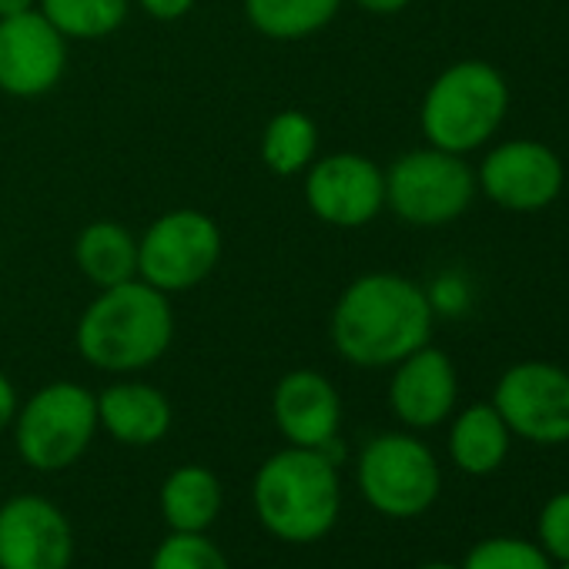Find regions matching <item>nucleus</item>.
Returning a JSON list of instances; mask_svg holds the SVG:
<instances>
[{"instance_id":"obj_11","label":"nucleus","mask_w":569,"mask_h":569,"mask_svg":"<svg viewBox=\"0 0 569 569\" xmlns=\"http://www.w3.org/2000/svg\"><path fill=\"white\" fill-rule=\"evenodd\" d=\"M566 184L562 158L536 138H509L486 151L476 168V188L502 211L532 214L549 208Z\"/></svg>"},{"instance_id":"obj_27","label":"nucleus","mask_w":569,"mask_h":569,"mask_svg":"<svg viewBox=\"0 0 569 569\" xmlns=\"http://www.w3.org/2000/svg\"><path fill=\"white\" fill-rule=\"evenodd\" d=\"M131 4H138L151 21L171 24V21H181V18L191 14L194 0H131Z\"/></svg>"},{"instance_id":"obj_7","label":"nucleus","mask_w":569,"mask_h":569,"mask_svg":"<svg viewBox=\"0 0 569 569\" xmlns=\"http://www.w3.org/2000/svg\"><path fill=\"white\" fill-rule=\"evenodd\" d=\"M476 168L442 148H412L386 168V208L412 228H446L476 198Z\"/></svg>"},{"instance_id":"obj_32","label":"nucleus","mask_w":569,"mask_h":569,"mask_svg":"<svg viewBox=\"0 0 569 569\" xmlns=\"http://www.w3.org/2000/svg\"><path fill=\"white\" fill-rule=\"evenodd\" d=\"M556 569H569V562H559V566H556Z\"/></svg>"},{"instance_id":"obj_23","label":"nucleus","mask_w":569,"mask_h":569,"mask_svg":"<svg viewBox=\"0 0 569 569\" xmlns=\"http://www.w3.org/2000/svg\"><path fill=\"white\" fill-rule=\"evenodd\" d=\"M459 569H556V562L539 549V542L519 536H489L462 556Z\"/></svg>"},{"instance_id":"obj_17","label":"nucleus","mask_w":569,"mask_h":569,"mask_svg":"<svg viewBox=\"0 0 569 569\" xmlns=\"http://www.w3.org/2000/svg\"><path fill=\"white\" fill-rule=\"evenodd\" d=\"M449 462L466 476H492L512 449V432L492 402H472L449 419Z\"/></svg>"},{"instance_id":"obj_25","label":"nucleus","mask_w":569,"mask_h":569,"mask_svg":"<svg viewBox=\"0 0 569 569\" xmlns=\"http://www.w3.org/2000/svg\"><path fill=\"white\" fill-rule=\"evenodd\" d=\"M536 542L559 566L569 562V489L552 492L536 516Z\"/></svg>"},{"instance_id":"obj_8","label":"nucleus","mask_w":569,"mask_h":569,"mask_svg":"<svg viewBox=\"0 0 569 569\" xmlns=\"http://www.w3.org/2000/svg\"><path fill=\"white\" fill-rule=\"evenodd\" d=\"M221 251L224 238L211 214L198 208H171L138 238V278L164 296H181L218 271Z\"/></svg>"},{"instance_id":"obj_15","label":"nucleus","mask_w":569,"mask_h":569,"mask_svg":"<svg viewBox=\"0 0 569 569\" xmlns=\"http://www.w3.org/2000/svg\"><path fill=\"white\" fill-rule=\"evenodd\" d=\"M271 422L289 446L326 449L342 436V396L319 369H292L271 389Z\"/></svg>"},{"instance_id":"obj_18","label":"nucleus","mask_w":569,"mask_h":569,"mask_svg":"<svg viewBox=\"0 0 569 569\" xmlns=\"http://www.w3.org/2000/svg\"><path fill=\"white\" fill-rule=\"evenodd\" d=\"M158 509L168 532H208L224 509L218 472L201 462L174 466L158 489Z\"/></svg>"},{"instance_id":"obj_13","label":"nucleus","mask_w":569,"mask_h":569,"mask_svg":"<svg viewBox=\"0 0 569 569\" xmlns=\"http://www.w3.org/2000/svg\"><path fill=\"white\" fill-rule=\"evenodd\" d=\"M68 44L38 8L0 18V94L21 101L51 94L64 81Z\"/></svg>"},{"instance_id":"obj_26","label":"nucleus","mask_w":569,"mask_h":569,"mask_svg":"<svg viewBox=\"0 0 569 569\" xmlns=\"http://www.w3.org/2000/svg\"><path fill=\"white\" fill-rule=\"evenodd\" d=\"M426 296L436 316H462L469 309V289L462 274H439L426 289Z\"/></svg>"},{"instance_id":"obj_24","label":"nucleus","mask_w":569,"mask_h":569,"mask_svg":"<svg viewBox=\"0 0 569 569\" xmlns=\"http://www.w3.org/2000/svg\"><path fill=\"white\" fill-rule=\"evenodd\" d=\"M148 569H231V562L208 532H168L154 546Z\"/></svg>"},{"instance_id":"obj_20","label":"nucleus","mask_w":569,"mask_h":569,"mask_svg":"<svg viewBox=\"0 0 569 569\" xmlns=\"http://www.w3.org/2000/svg\"><path fill=\"white\" fill-rule=\"evenodd\" d=\"M346 0H241L244 21L268 41H309L322 34Z\"/></svg>"},{"instance_id":"obj_2","label":"nucleus","mask_w":569,"mask_h":569,"mask_svg":"<svg viewBox=\"0 0 569 569\" xmlns=\"http://www.w3.org/2000/svg\"><path fill=\"white\" fill-rule=\"evenodd\" d=\"M174 342L171 296L151 289L148 281L131 278L84 306L74 326L78 356L104 376H141L158 366Z\"/></svg>"},{"instance_id":"obj_30","label":"nucleus","mask_w":569,"mask_h":569,"mask_svg":"<svg viewBox=\"0 0 569 569\" xmlns=\"http://www.w3.org/2000/svg\"><path fill=\"white\" fill-rule=\"evenodd\" d=\"M34 8H38V0H0V18H14Z\"/></svg>"},{"instance_id":"obj_28","label":"nucleus","mask_w":569,"mask_h":569,"mask_svg":"<svg viewBox=\"0 0 569 569\" xmlns=\"http://www.w3.org/2000/svg\"><path fill=\"white\" fill-rule=\"evenodd\" d=\"M21 409V396H18V386L0 372V436L11 432L14 426V416Z\"/></svg>"},{"instance_id":"obj_31","label":"nucleus","mask_w":569,"mask_h":569,"mask_svg":"<svg viewBox=\"0 0 569 569\" xmlns=\"http://www.w3.org/2000/svg\"><path fill=\"white\" fill-rule=\"evenodd\" d=\"M416 569H459V562H442V559H436V562H422V566H416Z\"/></svg>"},{"instance_id":"obj_1","label":"nucleus","mask_w":569,"mask_h":569,"mask_svg":"<svg viewBox=\"0 0 569 569\" xmlns=\"http://www.w3.org/2000/svg\"><path fill=\"white\" fill-rule=\"evenodd\" d=\"M436 312L419 281L399 271H366L339 292L329 339L356 369H392L432 342Z\"/></svg>"},{"instance_id":"obj_16","label":"nucleus","mask_w":569,"mask_h":569,"mask_svg":"<svg viewBox=\"0 0 569 569\" xmlns=\"http://www.w3.org/2000/svg\"><path fill=\"white\" fill-rule=\"evenodd\" d=\"M94 396H98V429L111 436L118 446L151 449L171 432L174 422L171 399L158 386L138 376H121Z\"/></svg>"},{"instance_id":"obj_12","label":"nucleus","mask_w":569,"mask_h":569,"mask_svg":"<svg viewBox=\"0 0 569 569\" xmlns=\"http://www.w3.org/2000/svg\"><path fill=\"white\" fill-rule=\"evenodd\" d=\"M74 526L41 492H14L0 502V569H71Z\"/></svg>"},{"instance_id":"obj_4","label":"nucleus","mask_w":569,"mask_h":569,"mask_svg":"<svg viewBox=\"0 0 569 569\" xmlns=\"http://www.w3.org/2000/svg\"><path fill=\"white\" fill-rule=\"evenodd\" d=\"M509 114V84L499 68L479 58L449 64L432 78L419 104V131L426 144L472 154L486 148Z\"/></svg>"},{"instance_id":"obj_21","label":"nucleus","mask_w":569,"mask_h":569,"mask_svg":"<svg viewBox=\"0 0 569 569\" xmlns=\"http://www.w3.org/2000/svg\"><path fill=\"white\" fill-rule=\"evenodd\" d=\"M261 164L278 178H299L319 158V124L299 108H284L268 118L258 141Z\"/></svg>"},{"instance_id":"obj_29","label":"nucleus","mask_w":569,"mask_h":569,"mask_svg":"<svg viewBox=\"0 0 569 569\" xmlns=\"http://www.w3.org/2000/svg\"><path fill=\"white\" fill-rule=\"evenodd\" d=\"M352 4L366 14H376V18H392V14H402L412 0H352Z\"/></svg>"},{"instance_id":"obj_3","label":"nucleus","mask_w":569,"mask_h":569,"mask_svg":"<svg viewBox=\"0 0 569 569\" xmlns=\"http://www.w3.org/2000/svg\"><path fill=\"white\" fill-rule=\"evenodd\" d=\"M342 466L322 449L284 446L271 452L251 479V509L258 526L289 546L326 539L342 516Z\"/></svg>"},{"instance_id":"obj_22","label":"nucleus","mask_w":569,"mask_h":569,"mask_svg":"<svg viewBox=\"0 0 569 569\" xmlns=\"http://www.w3.org/2000/svg\"><path fill=\"white\" fill-rule=\"evenodd\" d=\"M38 11L64 41H104L131 14V0H38Z\"/></svg>"},{"instance_id":"obj_10","label":"nucleus","mask_w":569,"mask_h":569,"mask_svg":"<svg viewBox=\"0 0 569 569\" xmlns=\"http://www.w3.org/2000/svg\"><path fill=\"white\" fill-rule=\"evenodd\" d=\"M302 178L309 211L329 228H366L386 211V168H379L369 154H319Z\"/></svg>"},{"instance_id":"obj_14","label":"nucleus","mask_w":569,"mask_h":569,"mask_svg":"<svg viewBox=\"0 0 569 569\" xmlns=\"http://www.w3.org/2000/svg\"><path fill=\"white\" fill-rule=\"evenodd\" d=\"M459 406L456 362L432 342L392 366L389 409L409 432H429L452 419Z\"/></svg>"},{"instance_id":"obj_19","label":"nucleus","mask_w":569,"mask_h":569,"mask_svg":"<svg viewBox=\"0 0 569 569\" xmlns=\"http://www.w3.org/2000/svg\"><path fill=\"white\" fill-rule=\"evenodd\" d=\"M74 264L94 289L138 278V238L131 228L111 218H98L84 224L74 238Z\"/></svg>"},{"instance_id":"obj_9","label":"nucleus","mask_w":569,"mask_h":569,"mask_svg":"<svg viewBox=\"0 0 569 569\" xmlns=\"http://www.w3.org/2000/svg\"><path fill=\"white\" fill-rule=\"evenodd\" d=\"M496 412L512 436L532 446H566L569 442V372L552 362H516L492 389Z\"/></svg>"},{"instance_id":"obj_6","label":"nucleus","mask_w":569,"mask_h":569,"mask_svg":"<svg viewBox=\"0 0 569 569\" xmlns=\"http://www.w3.org/2000/svg\"><path fill=\"white\" fill-rule=\"evenodd\" d=\"M356 486L386 519L426 516L442 492V466L419 432H379L356 456Z\"/></svg>"},{"instance_id":"obj_5","label":"nucleus","mask_w":569,"mask_h":569,"mask_svg":"<svg viewBox=\"0 0 569 569\" xmlns=\"http://www.w3.org/2000/svg\"><path fill=\"white\" fill-rule=\"evenodd\" d=\"M98 432V396L74 379L48 382L21 399L11 426L21 462L44 476L78 466Z\"/></svg>"}]
</instances>
